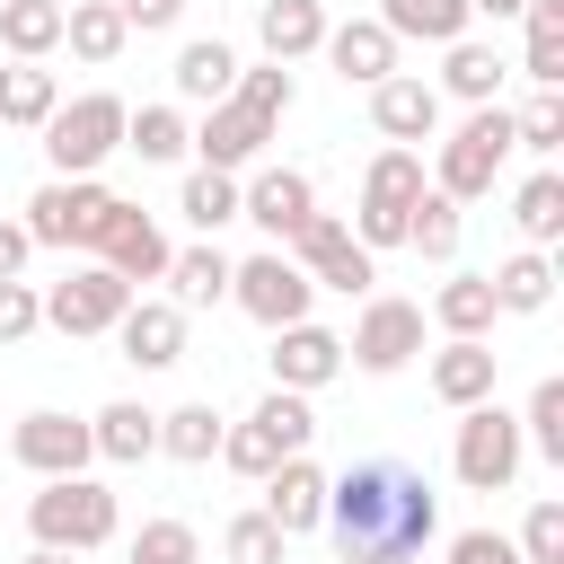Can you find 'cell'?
<instances>
[{
	"label": "cell",
	"mask_w": 564,
	"mask_h": 564,
	"mask_svg": "<svg viewBox=\"0 0 564 564\" xmlns=\"http://www.w3.org/2000/svg\"><path fill=\"white\" fill-rule=\"evenodd\" d=\"M326 529L344 564H423V546L441 538V494L397 458H352L344 476H326Z\"/></svg>",
	"instance_id": "6da1fadb"
},
{
	"label": "cell",
	"mask_w": 564,
	"mask_h": 564,
	"mask_svg": "<svg viewBox=\"0 0 564 564\" xmlns=\"http://www.w3.org/2000/svg\"><path fill=\"white\" fill-rule=\"evenodd\" d=\"M123 529L115 494L97 476H44V494H26V538L35 546H62V555H88Z\"/></svg>",
	"instance_id": "7a4b0ae2"
},
{
	"label": "cell",
	"mask_w": 564,
	"mask_h": 564,
	"mask_svg": "<svg viewBox=\"0 0 564 564\" xmlns=\"http://www.w3.org/2000/svg\"><path fill=\"white\" fill-rule=\"evenodd\" d=\"M123 115H132V106L106 97V88L53 106V115H44V159H53V176H97V167L123 150Z\"/></svg>",
	"instance_id": "3957f363"
},
{
	"label": "cell",
	"mask_w": 564,
	"mask_h": 564,
	"mask_svg": "<svg viewBox=\"0 0 564 564\" xmlns=\"http://www.w3.org/2000/svg\"><path fill=\"white\" fill-rule=\"evenodd\" d=\"M502 159H511V106H467V123H458V132L441 141V159H432V194L476 203V194H494Z\"/></svg>",
	"instance_id": "277c9868"
},
{
	"label": "cell",
	"mask_w": 564,
	"mask_h": 564,
	"mask_svg": "<svg viewBox=\"0 0 564 564\" xmlns=\"http://www.w3.org/2000/svg\"><path fill=\"white\" fill-rule=\"evenodd\" d=\"M423 203V150H379L361 167V220L352 238L379 256V247H405V212Z\"/></svg>",
	"instance_id": "5b68a950"
},
{
	"label": "cell",
	"mask_w": 564,
	"mask_h": 564,
	"mask_svg": "<svg viewBox=\"0 0 564 564\" xmlns=\"http://www.w3.org/2000/svg\"><path fill=\"white\" fill-rule=\"evenodd\" d=\"M106 212H115V194L97 185V176H44L35 194H26V238L35 247H97V229H106Z\"/></svg>",
	"instance_id": "8992f818"
},
{
	"label": "cell",
	"mask_w": 564,
	"mask_h": 564,
	"mask_svg": "<svg viewBox=\"0 0 564 564\" xmlns=\"http://www.w3.org/2000/svg\"><path fill=\"white\" fill-rule=\"evenodd\" d=\"M520 458H529V449H520V414H502L494 397L458 414V441H449V467H458V485H467V494H502V485L520 476Z\"/></svg>",
	"instance_id": "52a82bcc"
},
{
	"label": "cell",
	"mask_w": 564,
	"mask_h": 564,
	"mask_svg": "<svg viewBox=\"0 0 564 564\" xmlns=\"http://www.w3.org/2000/svg\"><path fill=\"white\" fill-rule=\"evenodd\" d=\"M291 264H300L317 291H344V300L379 282V256H370V247H361V238H352L335 212H308V220L291 229Z\"/></svg>",
	"instance_id": "ba28073f"
},
{
	"label": "cell",
	"mask_w": 564,
	"mask_h": 564,
	"mask_svg": "<svg viewBox=\"0 0 564 564\" xmlns=\"http://www.w3.org/2000/svg\"><path fill=\"white\" fill-rule=\"evenodd\" d=\"M229 300H238V308H247L256 326H273V335H282V326H300V317H308L317 282H308V273H300V264H291L282 247H264V256L229 264Z\"/></svg>",
	"instance_id": "9c48e42d"
},
{
	"label": "cell",
	"mask_w": 564,
	"mask_h": 564,
	"mask_svg": "<svg viewBox=\"0 0 564 564\" xmlns=\"http://www.w3.org/2000/svg\"><path fill=\"white\" fill-rule=\"evenodd\" d=\"M132 308V282L115 264H70L53 291H44V326L62 335H115V317Z\"/></svg>",
	"instance_id": "30bf717a"
},
{
	"label": "cell",
	"mask_w": 564,
	"mask_h": 564,
	"mask_svg": "<svg viewBox=\"0 0 564 564\" xmlns=\"http://www.w3.org/2000/svg\"><path fill=\"white\" fill-rule=\"evenodd\" d=\"M423 352V308L414 300H361V317H352V335H344V361H361L370 379H388V370H405Z\"/></svg>",
	"instance_id": "8fae6325"
},
{
	"label": "cell",
	"mask_w": 564,
	"mask_h": 564,
	"mask_svg": "<svg viewBox=\"0 0 564 564\" xmlns=\"http://www.w3.org/2000/svg\"><path fill=\"white\" fill-rule=\"evenodd\" d=\"M9 458H18L26 476H88L97 441H88V423H79V414H62V405H35V414H18V432H9Z\"/></svg>",
	"instance_id": "7c38bea8"
},
{
	"label": "cell",
	"mask_w": 564,
	"mask_h": 564,
	"mask_svg": "<svg viewBox=\"0 0 564 564\" xmlns=\"http://www.w3.org/2000/svg\"><path fill=\"white\" fill-rule=\"evenodd\" d=\"M167 229L141 212V203H123L115 194V212H106V229H97V264H115L123 282H167Z\"/></svg>",
	"instance_id": "4fadbf2b"
},
{
	"label": "cell",
	"mask_w": 564,
	"mask_h": 564,
	"mask_svg": "<svg viewBox=\"0 0 564 564\" xmlns=\"http://www.w3.org/2000/svg\"><path fill=\"white\" fill-rule=\"evenodd\" d=\"M273 388H291V397H317L335 370H344V335L335 326H317V317H300V326H282L273 335Z\"/></svg>",
	"instance_id": "5bb4252c"
},
{
	"label": "cell",
	"mask_w": 564,
	"mask_h": 564,
	"mask_svg": "<svg viewBox=\"0 0 564 564\" xmlns=\"http://www.w3.org/2000/svg\"><path fill=\"white\" fill-rule=\"evenodd\" d=\"M282 538H308V529H326V467L300 449V458H282L273 476H264V502H256Z\"/></svg>",
	"instance_id": "9a60e30c"
},
{
	"label": "cell",
	"mask_w": 564,
	"mask_h": 564,
	"mask_svg": "<svg viewBox=\"0 0 564 564\" xmlns=\"http://www.w3.org/2000/svg\"><path fill=\"white\" fill-rule=\"evenodd\" d=\"M370 123H379L397 150H414V141H432V132H441V88H432V79H414V70H388V79L370 88Z\"/></svg>",
	"instance_id": "2e32d148"
},
{
	"label": "cell",
	"mask_w": 564,
	"mask_h": 564,
	"mask_svg": "<svg viewBox=\"0 0 564 564\" xmlns=\"http://www.w3.org/2000/svg\"><path fill=\"white\" fill-rule=\"evenodd\" d=\"M308 212H317V185H308L300 167H264V176H247V185H238V220H256L273 247H282Z\"/></svg>",
	"instance_id": "e0dca14e"
},
{
	"label": "cell",
	"mask_w": 564,
	"mask_h": 564,
	"mask_svg": "<svg viewBox=\"0 0 564 564\" xmlns=\"http://www.w3.org/2000/svg\"><path fill=\"white\" fill-rule=\"evenodd\" d=\"M115 344H123L132 370H176V361H185V308H167V300H132V308L115 317Z\"/></svg>",
	"instance_id": "ac0fdd59"
},
{
	"label": "cell",
	"mask_w": 564,
	"mask_h": 564,
	"mask_svg": "<svg viewBox=\"0 0 564 564\" xmlns=\"http://www.w3.org/2000/svg\"><path fill=\"white\" fill-rule=\"evenodd\" d=\"M326 62H335V79L344 88H379L388 70H397V35L379 26V18H344V26H326V44H317Z\"/></svg>",
	"instance_id": "d6986e66"
},
{
	"label": "cell",
	"mask_w": 564,
	"mask_h": 564,
	"mask_svg": "<svg viewBox=\"0 0 564 564\" xmlns=\"http://www.w3.org/2000/svg\"><path fill=\"white\" fill-rule=\"evenodd\" d=\"M494 379H502V352H494V344H458V335H449V344L432 352V397H441L449 414L485 405V397H494Z\"/></svg>",
	"instance_id": "ffe728a7"
},
{
	"label": "cell",
	"mask_w": 564,
	"mask_h": 564,
	"mask_svg": "<svg viewBox=\"0 0 564 564\" xmlns=\"http://www.w3.org/2000/svg\"><path fill=\"white\" fill-rule=\"evenodd\" d=\"M326 26H335V18H326V0H264V9H256L264 62H282V70H291V62H308V53L326 44Z\"/></svg>",
	"instance_id": "44dd1931"
},
{
	"label": "cell",
	"mask_w": 564,
	"mask_h": 564,
	"mask_svg": "<svg viewBox=\"0 0 564 564\" xmlns=\"http://www.w3.org/2000/svg\"><path fill=\"white\" fill-rule=\"evenodd\" d=\"M264 141H273V123H256V115H247V106H229V97L194 123V150H203V167H220V176H238Z\"/></svg>",
	"instance_id": "7402d4cb"
},
{
	"label": "cell",
	"mask_w": 564,
	"mask_h": 564,
	"mask_svg": "<svg viewBox=\"0 0 564 564\" xmlns=\"http://www.w3.org/2000/svg\"><path fill=\"white\" fill-rule=\"evenodd\" d=\"M494 317H502V308H494V282H485V273H449V282L432 291V326L458 335V344H485Z\"/></svg>",
	"instance_id": "603a6c76"
},
{
	"label": "cell",
	"mask_w": 564,
	"mask_h": 564,
	"mask_svg": "<svg viewBox=\"0 0 564 564\" xmlns=\"http://www.w3.org/2000/svg\"><path fill=\"white\" fill-rule=\"evenodd\" d=\"M88 441H97V458L141 467V458L159 449V414H150V405H132V397H115V405H97V414H88Z\"/></svg>",
	"instance_id": "cb8c5ba5"
},
{
	"label": "cell",
	"mask_w": 564,
	"mask_h": 564,
	"mask_svg": "<svg viewBox=\"0 0 564 564\" xmlns=\"http://www.w3.org/2000/svg\"><path fill=\"white\" fill-rule=\"evenodd\" d=\"M494 88H502V53H494V44H476V35L441 44V97H458V106H494Z\"/></svg>",
	"instance_id": "d4e9b609"
},
{
	"label": "cell",
	"mask_w": 564,
	"mask_h": 564,
	"mask_svg": "<svg viewBox=\"0 0 564 564\" xmlns=\"http://www.w3.org/2000/svg\"><path fill=\"white\" fill-rule=\"evenodd\" d=\"M485 282H494V308L538 317V308L555 300V256H546V247H520V256H511V264H494Z\"/></svg>",
	"instance_id": "484cf974"
},
{
	"label": "cell",
	"mask_w": 564,
	"mask_h": 564,
	"mask_svg": "<svg viewBox=\"0 0 564 564\" xmlns=\"http://www.w3.org/2000/svg\"><path fill=\"white\" fill-rule=\"evenodd\" d=\"M379 26L397 44H458L467 35V0H379Z\"/></svg>",
	"instance_id": "4316f807"
},
{
	"label": "cell",
	"mask_w": 564,
	"mask_h": 564,
	"mask_svg": "<svg viewBox=\"0 0 564 564\" xmlns=\"http://www.w3.org/2000/svg\"><path fill=\"white\" fill-rule=\"evenodd\" d=\"M62 44H70L79 62H115V53L132 44V26H123L115 0H70V9H62Z\"/></svg>",
	"instance_id": "83f0119b"
},
{
	"label": "cell",
	"mask_w": 564,
	"mask_h": 564,
	"mask_svg": "<svg viewBox=\"0 0 564 564\" xmlns=\"http://www.w3.org/2000/svg\"><path fill=\"white\" fill-rule=\"evenodd\" d=\"M238 88V53L220 44V35H194L185 53H176V97H194V106H220Z\"/></svg>",
	"instance_id": "f1b7e54d"
},
{
	"label": "cell",
	"mask_w": 564,
	"mask_h": 564,
	"mask_svg": "<svg viewBox=\"0 0 564 564\" xmlns=\"http://www.w3.org/2000/svg\"><path fill=\"white\" fill-rule=\"evenodd\" d=\"M167 282H176V300L167 308H220L229 300V256L203 238V247H176L167 256Z\"/></svg>",
	"instance_id": "f546056e"
},
{
	"label": "cell",
	"mask_w": 564,
	"mask_h": 564,
	"mask_svg": "<svg viewBox=\"0 0 564 564\" xmlns=\"http://www.w3.org/2000/svg\"><path fill=\"white\" fill-rule=\"evenodd\" d=\"M53 106H62V88H53L44 62H9V70H0V123H9V132H44Z\"/></svg>",
	"instance_id": "4dcf8cb0"
},
{
	"label": "cell",
	"mask_w": 564,
	"mask_h": 564,
	"mask_svg": "<svg viewBox=\"0 0 564 564\" xmlns=\"http://www.w3.org/2000/svg\"><path fill=\"white\" fill-rule=\"evenodd\" d=\"M123 150H132L141 167H167V159L194 150V123H185L176 106H141V115H123Z\"/></svg>",
	"instance_id": "1f68e13d"
},
{
	"label": "cell",
	"mask_w": 564,
	"mask_h": 564,
	"mask_svg": "<svg viewBox=\"0 0 564 564\" xmlns=\"http://www.w3.org/2000/svg\"><path fill=\"white\" fill-rule=\"evenodd\" d=\"M520 26H529V35H520V70H529L538 88H564V0H529Z\"/></svg>",
	"instance_id": "d6a6232c"
},
{
	"label": "cell",
	"mask_w": 564,
	"mask_h": 564,
	"mask_svg": "<svg viewBox=\"0 0 564 564\" xmlns=\"http://www.w3.org/2000/svg\"><path fill=\"white\" fill-rule=\"evenodd\" d=\"M0 44L9 62H44L62 44V0H0Z\"/></svg>",
	"instance_id": "836d02e7"
},
{
	"label": "cell",
	"mask_w": 564,
	"mask_h": 564,
	"mask_svg": "<svg viewBox=\"0 0 564 564\" xmlns=\"http://www.w3.org/2000/svg\"><path fill=\"white\" fill-rule=\"evenodd\" d=\"M220 432H229V423H220L203 397H194V405H176V414H159V449H167L176 467H203V458H220Z\"/></svg>",
	"instance_id": "e575fe53"
},
{
	"label": "cell",
	"mask_w": 564,
	"mask_h": 564,
	"mask_svg": "<svg viewBox=\"0 0 564 564\" xmlns=\"http://www.w3.org/2000/svg\"><path fill=\"white\" fill-rule=\"evenodd\" d=\"M511 220H520V238L529 247H555L564 238V176L546 167V176H529L520 194H511Z\"/></svg>",
	"instance_id": "d590c367"
},
{
	"label": "cell",
	"mask_w": 564,
	"mask_h": 564,
	"mask_svg": "<svg viewBox=\"0 0 564 564\" xmlns=\"http://www.w3.org/2000/svg\"><path fill=\"white\" fill-rule=\"evenodd\" d=\"M405 247H414L423 264H449V256H458V203L423 185V203L405 212Z\"/></svg>",
	"instance_id": "8d00e7d4"
},
{
	"label": "cell",
	"mask_w": 564,
	"mask_h": 564,
	"mask_svg": "<svg viewBox=\"0 0 564 564\" xmlns=\"http://www.w3.org/2000/svg\"><path fill=\"white\" fill-rule=\"evenodd\" d=\"M176 212H185L203 238H212V229H229V220H238V176H220V167H194V176H185V194H176Z\"/></svg>",
	"instance_id": "74e56055"
},
{
	"label": "cell",
	"mask_w": 564,
	"mask_h": 564,
	"mask_svg": "<svg viewBox=\"0 0 564 564\" xmlns=\"http://www.w3.org/2000/svg\"><path fill=\"white\" fill-rule=\"evenodd\" d=\"M291 97H300V88H291V70H282V62H256V70L238 62V88H229V106H247L256 123H282V115H291Z\"/></svg>",
	"instance_id": "f35d334b"
},
{
	"label": "cell",
	"mask_w": 564,
	"mask_h": 564,
	"mask_svg": "<svg viewBox=\"0 0 564 564\" xmlns=\"http://www.w3.org/2000/svg\"><path fill=\"white\" fill-rule=\"evenodd\" d=\"M282 458H291V449H282V441H273V432H264L256 414L220 432V467H229V476H256V485H264V476H273Z\"/></svg>",
	"instance_id": "ab89813d"
},
{
	"label": "cell",
	"mask_w": 564,
	"mask_h": 564,
	"mask_svg": "<svg viewBox=\"0 0 564 564\" xmlns=\"http://www.w3.org/2000/svg\"><path fill=\"white\" fill-rule=\"evenodd\" d=\"M520 449H538V458L564 467V379H538V397L520 414Z\"/></svg>",
	"instance_id": "60d3db41"
},
{
	"label": "cell",
	"mask_w": 564,
	"mask_h": 564,
	"mask_svg": "<svg viewBox=\"0 0 564 564\" xmlns=\"http://www.w3.org/2000/svg\"><path fill=\"white\" fill-rule=\"evenodd\" d=\"M511 150H538V159L564 150V97H555V88H538V97L511 115Z\"/></svg>",
	"instance_id": "b9f144b4"
},
{
	"label": "cell",
	"mask_w": 564,
	"mask_h": 564,
	"mask_svg": "<svg viewBox=\"0 0 564 564\" xmlns=\"http://www.w3.org/2000/svg\"><path fill=\"white\" fill-rule=\"evenodd\" d=\"M282 546H291V538H282L264 511H238V520L220 529V555H229V564H282Z\"/></svg>",
	"instance_id": "7bdbcfd3"
},
{
	"label": "cell",
	"mask_w": 564,
	"mask_h": 564,
	"mask_svg": "<svg viewBox=\"0 0 564 564\" xmlns=\"http://www.w3.org/2000/svg\"><path fill=\"white\" fill-rule=\"evenodd\" d=\"M194 555H203V538L185 520H141V538L123 546V564H194Z\"/></svg>",
	"instance_id": "ee69618b"
},
{
	"label": "cell",
	"mask_w": 564,
	"mask_h": 564,
	"mask_svg": "<svg viewBox=\"0 0 564 564\" xmlns=\"http://www.w3.org/2000/svg\"><path fill=\"white\" fill-rule=\"evenodd\" d=\"M256 423H264V432H273V441H282L291 458H300V449L317 441V414H308V397H291V388H273V397L256 405Z\"/></svg>",
	"instance_id": "f6af8a7d"
},
{
	"label": "cell",
	"mask_w": 564,
	"mask_h": 564,
	"mask_svg": "<svg viewBox=\"0 0 564 564\" xmlns=\"http://www.w3.org/2000/svg\"><path fill=\"white\" fill-rule=\"evenodd\" d=\"M520 564H564V502L546 494V502H529V520H520Z\"/></svg>",
	"instance_id": "bcb514c9"
},
{
	"label": "cell",
	"mask_w": 564,
	"mask_h": 564,
	"mask_svg": "<svg viewBox=\"0 0 564 564\" xmlns=\"http://www.w3.org/2000/svg\"><path fill=\"white\" fill-rule=\"evenodd\" d=\"M44 326V291L35 282H0V344H26Z\"/></svg>",
	"instance_id": "7dc6e473"
},
{
	"label": "cell",
	"mask_w": 564,
	"mask_h": 564,
	"mask_svg": "<svg viewBox=\"0 0 564 564\" xmlns=\"http://www.w3.org/2000/svg\"><path fill=\"white\" fill-rule=\"evenodd\" d=\"M449 564H520V546L502 529H458L449 538Z\"/></svg>",
	"instance_id": "c3c4849f"
},
{
	"label": "cell",
	"mask_w": 564,
	"mask_h": 564,
	"mask_svg": "<svg viewBox=\"0 0 564 564\" xmlns=\"http://www.w3.org/2000/svg\"><path fill=\"white\" fill-rule=\"evenodd\" d=\"M115 9H123V26H132V35H159V26H176V18H185V0H115Z\"/></svg>",
	"instance_id": "681fc988"
},
{
	"label": "cell",
	"mask_w": 564,
	"mask_h": 564,
	"mask_svg": "<svg viewBox=\"0 0 564 564\" xmlns=\"http://www.w3.org/2000/svg\"><path fill=\"white\" fill-rule=\"evenodd\" d=\"M26 256H35V238H26L18 220H0V282H18V273H26Z\"/></svg>",
	"instance_id": "f907efd6"
},
{
	"label": "cell",
	"mask_w": 564,
	"mask_h": 564,
	"mask_svg": "<svg viewBox=\"0 0 564 564\" xmlns=\"http://www.w3.org/2000/svg\"><path fill=\"white\" fill-rule=\"evenodd\" d=\"M467 18H494L502 26V18H529V0H467Z\"/></svg>",
	"instance_id": "816d5d0a"
},
{
	"label": "cell",
	"mask_w": 564,
	"mask_h": 564,
	"mask_svg": "<svg viewBox=\"0 0 564 564\" xmlns=\"http://www.w3.org/2000/svg\"><path fill=\"white\" fill-rule=\"evenodd\" d=\"M26 564H79V555H62V546H26Z\"/></svg>",
	"instance_id": "f5cc1de1"
}]
</instances>
